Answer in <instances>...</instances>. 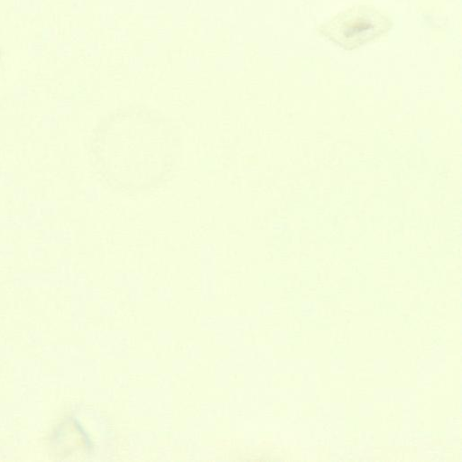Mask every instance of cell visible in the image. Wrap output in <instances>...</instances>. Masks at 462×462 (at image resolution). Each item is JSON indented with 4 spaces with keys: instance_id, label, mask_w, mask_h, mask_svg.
Instances as JSON below:
<instances>
[{
    "instance_id": "6da1fadb",
    "label": "cell",
    "mask_w": 462,
    "mask_h": 462,
    "mask_svg": "<svg viewBox=\"0 0 462 462\" xmlns=\"http://www.w3.org/2000/svg\"><path fill=\"white\" fill-rule=\"evenodd\" d=\"M390 20L374 7H351L325 23L320 31L345 49L356 48L388 30Z\"/></svg>"
}]
</instances>
